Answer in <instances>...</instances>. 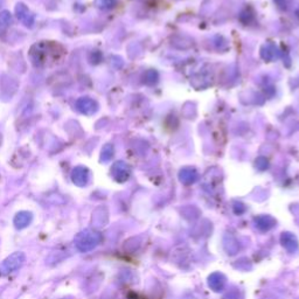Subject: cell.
Returning a JSON list of instances; mask_svg holds the SVG:
<instances>
[{"instance_id": "3957f363", "label": "cell", "mask_w": 299, "mask_h": 299, "mask_svg": "<svg viewBox=\"0 0 299 299\" xmlns=\"http://www.w3.org/2000/svg\"><path fill=\"white\" fill-rule=\"evenodd\" d=\"M26 261L25 254L21 252H17L11 254L10 256H7L4 262L0 265V272L3 275H9L14 271H17L18 269L21 268Z\"/></svg>"}, {"instance_id": "4fadbf2b", "label": "cell", "mask_w": 299, "mask_h": 299, "mask_svg": "<svg viewBox=\"0 0 299 299\" xmlns=\"http://www.w3.org/2000/svg\"><path fill=\"white\" fill-rule=\"evenodd\" d=\"M12 23V14L9 11L0 12V34L7 31Z\"/></svg>"}, {"instance_id": "277c9868", "label": "cell", "mask_w": 299, "mask_h": 299, "mask_svg": "<svg viewBox=\"0 0 299 299\" xmlns=\"http://www.w3.org/2000/svg\"><path fill=\"white\" fill-rule=\"evenodd\" d=\"M15 15L23 26L32 28L35 23V15L23 3H18L15 5Z\"/></svg>"}, {"instance_id": "7c38bea8", "label": "cell", "mask_w": 299, "mask_h": 299, "mask_svg": "<svg viewBox=\"0 0 299 299\" xmlns=\"http://www.w3.org/2000/svg\"><path fill=\"white\" fill-rule=\"evenodd\" d=\"M108 222V212L106 208L101 207L97 208L92 214V223L95 225V227H104Z\"/></svg>"}, {"instance_id": "8992f818", "label": "cell", "mask_w": 299, "mask_h": 299, "mask_svg": "<svg viewBox=\"0 0 299 299\" xmlns=\"http://www.w3.org/2000/svg\"><path fill=\"white\" fill-rule=\"evenodd\" d=\"M71 181L78 187H84L89 184L90 180V171L86 166H76L71 171Z\"/></svg>"}, {"instance_id": "5bb4252c", "label": "cell", "mask_w": 299, "mask_h": 299, "mask_svg": "<svg viewBox=\"0 0 299 299\" xmlns=\"http://www.w3.org/2000/svg\"><path fill=\"white\" fill-rule=\"evenodd\" d=\"M112 157H114V147H112V145L108 144L102 148V152H101V161L108 163V161L111 160Z\"/></svg>"}, {"instance_id": "8fae6325", "label": "cell", "mask_w": 299, "mask_h": 299, "mask_svg": "<svg viewBox=\"0 0 299 299\" xmlns=\"http://www.w3.org/2000/svg\"><path fill=\"white\" fill-rule=\"evenodd\" d=\"M256 227L262 230V232H268V230L272 229L276 226V220L272 216L269 215H261L255 219Z\"/></svg>"}, {"instance_id": "52a82bcc", "label": "cell", "mask_w": 299, "mask_h": 299, "mask_svg": "<svg viewBox=\"0 0 299 299\" xmlns=\"http://www.w3.org/2000/svg\"><path fill=\"white\" fill-rule=\"evenodd\" d=\"M111 175L114 177V179L118 183H124L129 179L130 177V168L123 161H118L111 168Z\"/></svg>"}, {"instance_id": "9a60e30c", "label": "cell", "mask_w": 299, "mask_h": 299, "mask_svg": "<svg viewBox=\"0 0 299 299\" xmlns=\"http://www.w3.org/2000/svg\"><path fill=\"white\" fill-rule=\"evenodd\" d=\"M117 4V0H95L96 7L101 10H110L115 7Z\"/></svg>"}, {"instance_id": "ba28073f", "label": "cell", "mask_w": 299, "mask_h": 299, "mask_svg": "<svg viewBox=\"0 0 299 299\" xmlns=\"http://www.w3.org/2000/svg\"><path fill=\"white\" fill-rule=\"evenodd\" d=\"M32 221H33V214L28 211H21L15 214L13 223L17 229H23L28 227L32 223Z\"/></svg>"}, {"instance_id": "2e32d148", "label": "cell", "mask_w": 299, "mask_h": 299, "mask_svg": "<svg viewBox=\"0 0 299 299\" xmlns=\"http://www.w3.org/2000/svg\"><path fill=\"white\" fill-rule=\"evenodd\" d=\"M3 6H4V0H0V12H2Z\"/></svg>"}, {"instance_id": "5b68a950", "label": "cell", "mask_w": 299, "mask_h": 299, "mask_svg": "<svg viewBox=\"0 0 299 299\" xmlns=\"http://www.w3.org/2000/svg\"><path fill=\"white\" fill-rule=\"evenodd\" d=\"M75 107L78 109V111L81 112L82 115L86 116H92L95 115L97 110H98V104L95 99L90 98V97L84 96V97H80L76 101Z\"/></svg>"}, {"instance_id": "30bf717a", "label": "cell", "mask_w": 299, "mask_h": 299, "mask_svg": "<svg viewBox=\"0 0 299 299\" xmlns=\"http://www.w3.org/2000/svg\"><path fill=\"white\" fill-rule=\"evenodd\" d=\"M281 243L289 253H294L298 250L297 237L291 233H283L281 236Z\"/></svg>"}, {"instance_id": "9c48e42d", "label": "cell", "mask_w": 299, "mask_h": 299, "mask_svg": "<svg viewBox=\"0 0 299 299\" xmlns=\"http://www.w3.org/2000/svg\"><path fill=\"white\" fill-rule=\"evenodd\" d=\"M208 285L213 291L220 292L226 286V277L220 272H214L208 278Z\"/></svg>"}, {"instance_id": "6da1fadb", "label": "cell", "mask_w": 299, "mask_h": 299, "mask_svg": "<svg viewBox=\"0 0 299 299\" xmlns=\"http://www.w3.org/2000/svg\"><path fill=\"white\" fill-rule=\"evenodd\" d=\"M66 55V49L55 41H40L31 47L30 60L36 68H48L59 64Z\"/></svg>"}, {"instance_id": "7a4b0ae2", "label": "cell", "mask_w": 299, "mask_h": 299, "mask_svg": "<svg viewBox=\"0 0 299 299\" xmlns=\"http://www.w3.org/2000/svg\"><path fill=\"white\" fill-rule=\"evenodd\" d=\"M102 234L99 232L95 229H86L75 236L74 244L79 252L88 253L95 249L102 242Z\"/></svg>"}]
</instances>
